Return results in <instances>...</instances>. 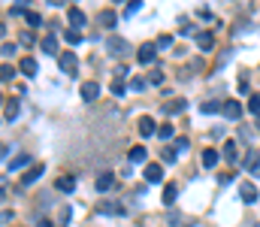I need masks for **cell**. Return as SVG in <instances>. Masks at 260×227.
<instances>
[{
  "label": "cell",
  "mask_w": 260,
  "mask_h": 227,
  "mask_svg": "<svg viewBox=\"0 0 260 227\" xmlns=\"http://www.w3.org/2000/svg\"><path fill=\"white\" fill-rule=\"evenodd\" d=\"M19 43H22L24 49H30V46L37 43V40H33V33H22V37H19Z\"/></svg>",
  "instance_id": "obj_36"
},
{
  "label": "cell",
  "mask_w": 260,
  "mask_h": 227,
  "mask_svg": "<svg viewBox=\"0 0 260 227\" xmlns=\"http://www.w3.org/2000/svg\"><path fill=\"white\" fill-rule=\"evenodd\" d=\"M64 40H67V43H70V46H79V43H82V33L70 27V30H64Z\"/></svg>",
  "instance_id": "obj_28"
},
{
  "label": "cell",
  "mask_w": 260,
  "mask_h": 227,
  "mask_svg": "<svg viewBox=\"0 0 260 227\" xmlns=\"http://www.w3.org/2000/svg\"><path fill=\"white\" fill-rule=\"evenodd\" d=\"M158 136H161V139H169V136H172V125H164V127H158Z\"/></svg>",
  "instance_id": "obj_40"
},
{
  "label": "cell",
  "mask_w": 260,
  "mask_h": 227,
  "mask_svg": "<svg viewBox=\"0 0 260 227\" xmlns=\"http://www.w3.org/2000/svg\"><path fill=\"white\" fill-rule=\"evenodd\" d=\"M67 19H70L73 30H82V27H85V22H88V19H85V12H82V9H70V12H67Z\"/></svg>",
  "instance_id": "obj_15"
},
{
  "label": "cell",
  "mask_w": 260,
  "mask_h": 227,
  "mask_svg": "<svg viewBox=\"0 0 260 227\" xmlns=\"http://www.w3.org/2000/svg\"><path fill=\"white\" fill-rule=\"evenodd\" d=\"M100 212H103V215H121V212H124V206L115 203V200H103V203H100Z\"/></svg>",
  "instance_id": "obj_14"
},
{
  "label": "cell",
  "mask_w": 260,
  "mask_h": 227,
  "mask_svg": "<svg viewBox=\"0 0 260 227\" xmlns=\"http://www.w3.org/2000/svg\"><path fill=\"white\" fill-rule=\"evenodd\" d=\"M124 91H127V85L121 82V79H115V82H112V94H115V97H124Z\"/></svg>",
  "instance_id": "obj_32"
},
{
  "label": "cell",
  "mask_w": 260,
  "mask_h": 227,
  "mask_svg": "<svg viewBox=\"0 0 260 227\" xmlns=\"http://www.w3.org/2000/svg\"><path fill=\"white\" fill-rule=\"evenodd\" d=\"M145 82H151V85H161V82H164V73H161V70H154V73H151Z\"/></svg>",
  "instance_id": "obj_39"
},
{
  "label": "cell",
  "mask_w": 260,
  "mask_h": 227,
  "mask_svg": "<svg viewBox=\"0 0 260 227\" xmlns=\"http://www.w3.org/2000/svg\"><path fill=\"white\" fill-rule=\"evenodd\" d=\"M257 158H260L257 151H248V154H245V164H242V167H245V170H251V167L257 164Z\"/></svg>",
  "instance_id": "obj_34"
},
{
  "label": "cell",
  "mask_w": 260,
  "mask_h": 227,
  "mask_svg": "<svg viewBox=\"0 0 260 227\" xmlns=\"http://www.w3.org/2000/svg\"><path fill=\"white\" fill-rule=\"evenodd\" d=\"M40 49L46 51V55H55V58L61 55V49H58V37H55V30H51V33H48V37H46V40L40 43Z\"/></svg>",
  "instance_id": "obj_9"
},
{
  "label": "cell",
  "mask_w": 260,
  "mask_h": 227,
  "mask_svg": "<svg viewBox=\"0 0 260 227\" xmlns=\"http://www.w3.org/2000/svg\"><path fill=\"white\" fill-rule=\"evenodd\" d=\"M106 51H109L112 58H127L130 43H127V40H121V37H109V40H106Z\"/></svg>",
  "instance_id": "obj_1"
},
{
  "label": "cell",
  "mask_w": 260,
  "mask_h": 227,
  "mask_svg": "<svg viewBox=\"0 0 260 227\" xmlns=\"http://www.w3.org/2000/svg\"><path fill=\"white\" fill-rule=\"evenodd\" d=\"M97 97H100V85H97V82H85V85H82V100L91 103V100H97Z\"/></svg>",
  "instance_id": "obj_11"
},
{
  "label": "cell",
  "mask_w": 260,
  "mask_h": 227,
  "mask_svg": "<svg viewBox=\"0 0 260 227\" xmlns=\"http://www.w3.org/2000/svg\"><path fill=\"white\" fill-rule=\"evenodd\" d=\"M19 112H22V103L15 100V97H9V100L3 103V118H6V121H15V118H19Z\"/></svg>",
  "instance_id": "obj_7"
},
{
  "label": "cell",
  "mask_w": 260,
  "mask_h": 227,
  "mask_svg": "<svg viewBox=\"0 0 260 227\" xmlns=\"http://www.w3.org/2000/svg\"><path fill=\"white\" fill-rule=\"evenodd\" d=\"M0 55H3V58H12V55H15V46H12V43H6L3 49H0Z\"/></svg>",
  "instance_id": "obj_42"
},
{
  "label": "cell",
  "mask_w": 260,
  "mask_h": 227,
  "mask_svg": "<svg viewBox=\"0 0 260 227\" xmlns=\"http://www.w3.org/2000/svg\"><path fill=\"white\" fill-rule=\"evenodd\" d=\"M140 133H142V136H151V133H158V125H154V118H151V115L140 118Z\"/></svg>",
  "instance_id": "obj_17"
},
{
  "label": "cell",
  "mask_w": 260,
  "mask_h": 227,
  "mask_svg": "<svg viewBox=\"0 0 260 227\" xmlns=\"http://www.w3.org/2000/svg\"><path fill=\"white\" fill-rule=\"evenodd\" d=\"M24 3H30V0H19V6H15V9H22V6H24Z\"/></svg>",
  "instance_id": "obj_48"
},
{
  "label": "cell",
  "mask_w": 260,
  "mask_h": 227,
  "mask_svg": "<svg viewBox=\"0 0 260 227\" xmlns=\"http://www.w3.org/2000/svg\"><path fill=\"white\" fill-rule=\"evenodd\" d=\"M140 0H130V3H127V9H124V19H127V15H133V12H140Z\"/></svg>",
  "instance_id": "obj_35"
},
{
  "label": "cell",
  "mask_w": 260,
  "mask_h": 227,
  "mask_svg": "<svg viewBox=\"0 0 260 227\" xmlns=\"http://www.w3.org/2000/svg\"><path fill=\"white\" fill-rule=\"evenodd\" d=\"M19 70H22V73H24L27 79H33V76H37V70H40V64H37V61H33V58H22V64H19Z\"/></svg>",
  "instance_id": "obj_13"
},
{
  "label": "cell",
  "mask_w": 260,
  "mask_h": 227,
  "mask_svg": "<svg viewBox=\"0 0 260 227\" xmlns=\"http://www.w3.org/2000/svg\"><path fill=\"white\" fill-rule=\"evenodd\" d=\"M22 19L27 22V27H40V25H43V19H40L37 12H22Z\"/></svg>",
  "instance_id": "obj_27"
},
{
  "label": "cell",
  "mask_w": 260,
  "mask_h": 227,
  "mask_svg": "<svg viewBox=\"0 0 260 227\" xmlns=\"http://www.w3.org/2000/svg\"><path fill=\"white\" fill-rule=\"evenodd\" d=\"M12 221V212H0V224H9Z\"/></svg>",
  "instance_id": "obj_43"
},
{
  "label": "cell",
  "mask_w": 260,
  "mask_h": 227,
  "mask_svg": "<svg viewBox=\"0 0 260 227\" xmlns=\"http://www.w3.org/2000/svg\"><path fill=\"white\" fill-rule=\"evenodd\" d=\"M154 46H158V49H169L172 46V37H166V33H164V37H158V43H154Z\"/></svg>",
  "instance_id": "obj_38"
},
{
  "label": "cell",
  "mask_w": 260,
  "mask_h": 227,
  "mask_svg": "<svg viewBox=\"0 0 260 227\" xmlns=\"http://www.w3.org/2000/svg\"><path fill=\"white\" fill-rule=\"evenodd\" d=\"M70 212H73V209H70V206H64V209H61V215H58V221L67 224V221H70Z\"/></svg>",
  "instance_id": "obj_41"
},
{
  "label": "cell",
  "mask_w": 260,
  "mask_h": 227,
  "mask_svg": "<svg viewBox=\"0 0 260 227\" xmlns=\"http://www.w3.org/2000/svg\"><path fill=\"white\" fill-rule=\"evenodd\" d=\"M67 0H48V6H64Z\"/></svg>",
  "instance_id": "obj_45"
},
{
  "label": "cell",
  "mask_w": 260,
  "mask_h": 227,
  "mask_svg": "<svg viewBox=\"0 0 260 227\" xmlns=\"http://www.w3.org/2000/svg\"><path fill=\"white\" fill-rule=\"evenodd\" d=\"M248 112L251 115H260V94H251L248 97Z\"/></svg>",
  "instance_id": "obj_30"
},
{
  "label": "cell",
  "mask_w": 260,
  "mask_h": 227,
  "mask_svg": "<svg viewBox=\"0 0 260 227\" xmlns=\"http://www.w3.org/2000/svg\"><path fill=\"white\" fill-rule=\"evenodd\" d=\"M221 154H224V161H227V164H236V158H239L236 139H227V143H224V149H221Z\"/></svg>",
  "instance_id": "obj_10"
},
{
  "label": "cell",
  "mask_w": 260,
  "mask_h": 227,
  "mask_svg": "<svg viewBox=\"0 0 260 227\" xmlns=\"http://www.w3.org/2000/svg\"><path fill=\"white\" fill-rule=\"evenodd\" d=\"M239 194H242V200H245V203H257V188H254L251 182H245V185H242V191H239Z\"/></svg>",
  "instance_id": "obj_20"
},
{
  "label": "cell",
  "mask_w": 260,
  "mask_h": 227,
  "mask_svg": "<svg viewBox=\"0 0 260 227\" xmlns=\"http://www.w3.org/2000/svg\"><path fill=\"white\" fill-rule=\"evenodd\" d=\"M154 51H158V46H154V43H142L140 51H136V61H140L142 67H148L154 61Z\"/></svg>",
  "instance_id": "obj_3"
},
{
  "label": "cell",
  "mask_w": 260,
  "mask_h": 227,
  "mask_svg": "<svg viewBox=\"0 0 260 227\" xmlns=\"http://www.w3.org/2000/svg\"><path fill=\"white\" fill-rule=\"evenodd\" d=\"M142 176H145V182H161V179H164V167H161V164H148V167L142 170Z\"/></svg>",
  "instance_id": "obj_12"
},
{
  "label": "cell",
  "mask_w": 260,
  "mask_h": 227,
  "mask_svg": "<svg viewBox=\"0 0 260 227\" xmlns=\"http://www.w3.org/2000/svg\"><path fill=\"white\" fill-rule=\"evenodd\" d=\"M43 173H46V164H33L30 170H24V176H22V185L27 188V185H33V182H37L40 176H43Z\"/></svg>",
  "instance_id": "obj_5"
},
{
  "label": "cell",
  "mask_w": 260,
  "mask_h": 227,
  "mask_svg": "<svg viewBox=\"0 0 260 227\" xmlns=\"http://www.w3.org/2000/svg\"><path fill=\"white\" fill-rule=\"evenodd\" d=\"M161 158H164L166 164H176V158H179V151H176V149H169V146H166V149L161 151Z\"/></svg>",
  "instance_id": "obj_31"
},
{
  "label": "cell",
  "mask_w": 260,
  "mask_h": 227,
  "mask_svg": "<svg viewBox=\"0 0 260 227\" xmlns=\"http://www.w3.org/2000/svg\"><path fill=\"white\" fill-rule=\"evenodd\" d=\"M145 158H148V151H145L142 146H133V149L127 151V161H130V164H142Z\"/></svg>",
  "instance_id": "obj_18"
},
{
  "label": "cell",
  "mask_w": 260,
  "mask_h": 227,
  "mask_svg": "<svg viewBox=\"0 0 260 227\" xmlns=\"http://www.w3.org/2000/svg\"><path fill=\"white\" fill-rule=\"evenodd\" d=\"M145 85H148V82H145L142 76H136V79H130V91H142Z\"/></svg>",
  "instance_id": "obj_33"
},
{
  "label": "cell",
  "mask_w": 260,
  "mask_h": 227,
  "mask_svg": "<svg viewBox=\"0 0 260 227\" xmlns=\"http://www.w3.org/2000/svg\"><path fill=\"white\" fill-rule=\"evenodd\" d=\"M55 188L61 191V194H73V191H76V176H58Z\"/></svg>",
  "instance_id": "obj_8"
},
{
  "label": "cell",
  "mask_w": 260,
  "mask_h": 227,
  "mask_svg": "<svg viewBox=\"0 0 260 227\" xmlns=\"http://www.w3.org/2000/svg\"><path fill=\"white\" fill-rule=\"evenodd\" d=\"M3 33H6V25H3V22H0V37H3Z\"/></svg>",
  "instance_id": "obj_47"
},
{
  "label": "cell",
  "mask_w": 260,
  "mask_h": 227,
  "mask_svg": "<svg viewBox=\"0 0 260 227\" xmlns=\"http://www.w3.org/2000/svg\"><path fill=\"white\" fill-rule=\"evenodd\" d=\"M58 64L67 76H76V70H79V58H76V51H61L58 55Z\"/></svg>",
  "instance_id": "obj_2"
},
{
  "label": "cell",
  "mask_w": 260,
  "mask_h": 227,
  "mask_svg": "<svg viewBox=\"0 0 260 227\" xmlns=\"http://www.w3.org/2000/svg\"><path fill=\"white\" fill-rule=\"evenodd\" d=\"M221 106H224V103H218V100H206L200 109H203L206 115H212V112H221Z\"/></svg>",
  "instance_id": "obj_26"
},
{
  "label": "cell",
  "mask_w": 260,
  "mask_h": 227,
  "mask_svg": "<svg viewBox=\"0 0 260 227\" xmlns=\"http://www.w3.org/2000/svg\"><path fill=\"white\" fill-rule=\"evenodd\" d=\"M0 103H3V94H0Z\"/></svg>",
  "instance_id": "obj_50"
},
{
  "label": "cell",
  "mask_w": 260,
  "mask_h": 227,
  "mask_svg": "<svg viewBox=\"0 0 260 227\" xmlns=\"http://www.w3.org/2000/svg\"><path fill=\"white\" fill-rule=\"evenodd\" d=\"M100 25L106 27V30H112V27L118 25V15H115L112 9H103V12H100Z\"/></svg>",
  "instance_id": "obj_19"
},
{
  "label": "cell",
  "mask_w": 260,
  "mask_h": 227,
  "mask_svg": "<svg viewBox=\"0 0 260 227\" xmlns=\"http://www.w3.org/2000/svg\"><path fill=\"white\" fill-rule=\"evenodd\" d=\"M197 46H200L203 51H209V49L215 46V33H209V30H200V33H197Z\"/></svg>",
  "instance_id": "obj_16"
},
{
  "label": "cell",
  "mask_w": 260,
  "mask_h": 227,
  "mask_svg": "<svg viewBox=\"0 0 260 227\" xmlns=\"http://www.w3.org/2000/svg\"><path fill=\"white\" fill-rule=\"evenodd\" d=\"M251 176H257V179H260V158H257V164L251 167Z\"/></svg>",
  "instance_id": "obj_44"
},
{
  "label": "cell",
  "mask_w": 260,
  "mask_h": 227,
  "mask_svg": "<svg viewBox=\"0 0 260 227\" xmlns=\"http://www.w3.org/2000/svg\"><path fill=\"white\" fill-rule=\"evenodd\" d=\"M203 167H209V170L218 167V151H215V149H206V151H203Z\"/></svg>",
  "instance_id": "obj_23"
},
{
  "label": "cell",
  "mask_w": 260,
  "mask_h": 227,
  "mask_svg": "<svg viewBox=\"0 0 260 227\" xmlns=\"http://www.w3.org/2000/svg\"><path fill=\"white\" fill-rule=\"evenodd\" d=\"M221 112H224V118L239 121V118H242V103H239V100H227V103L221 106Z\"/></svg>",
  "instance_id": "obj_4"
},
{
  "label": "cell",
  "mask_w": 260,
  "mask_h": 227,
  "mask_svg": "<svg viewBox=\"0 0 260 227\" xmlns=\"http://www.w3.org/2000/svg\"><path fill=\"white\" fill-rule=\"evenodd\" d=\"M176 200H179V188H176V185H166V188H164V203L172 206Z\"/></svg>",
  "instance_id": "obj_24"
},
{
  "label": "cell",
  "mask_w": 260,
  "mask_h": 227,
  "mask_svg": "<svg viewBox=\"0 0 260 227\" xmlns=\"http://www.w3.org/2000/svg\"><path fill=\"white\" fill-rule=\"evenodd\" d=\"M127 73H130V67H127V64L115 67V79H127Z\"/></svg>",
  "instance_id": "obj_37"
},
{
  "label": "cell",
  "mask_w": 260,
  "mask_h": 227,
  "mask_svg": "<svg viewBox=\"0 0 260 227\" xmlns=\"http://www.w3.org/2000/svg\"><path fill=\"white\" fill-rule=\"evenodd\" d=\"M185 106H188L185 100H172V103H166V106H164V112H166V115H172V112H185Z\"/></svg>",
  "instance_id": "obj_25"
},
{
  "label": "cell",
  "mask_w": 260,
  "mask_h": 227,
  "mask_svg": "<svg viewBox=\"0 0 260 227\" xmlns=\"http://www.w3.org/2000/svg\"><path fill=\"white\" fill-rule=\"evenodd\" d=\"M94 185H97V191H100V194H109V191L115 188V176H112V173H100Z\"/></svg>",
  "instance_id": "obj_6"
},
{
  "label": "cell",
  "mask_w": 260,
  "mask_h": 227,
  "mask_svg": "<svg viewBox=\"0 0 260 227\" xmlns=\"http://www.w3.org/2000/svg\"><path fill=\"white\" fill-rule=\"evenodd\" d=\"M194 218L190 215H169V227H190Z\"/></svg>",
  "instance_id": "obj_22"
},
{
  "label": "cell",
  "mask_w": 260,
  "mask_h": 227,
  "mask_svg": "<svg viewBox=\"0 0 260 227\" xmlns=\"http://www.w3.org/2000/svg\"><path fill=\"white\" fill-rule=\"evenodd\" d=\"M12 76H15V67H9V64L0 67V82H12Z\"/></svg>",
  "instance_id": "obj_29"
},
{
  "label": "cell",
  "mask_w": 260,
  "mask_h": 227,
  "mask_svg": "<svg viewBox=\"0 0 260 227\" xmlns=\"http://www.w3.org/2000/svg\"><path fill=\"white\" fill-rule=\"evenodd\" d=\"M27 164H30V154H15V158H12L6 167H9V170H24Z\"/></svg>",
  "instance_id": "obj_21"
},
{
  "label": "cell",
  "mask_w": 260,
  "mask_h": 227,
  "mask_svg": "<svg viewBox=\"0 0 260 227\" xmlns=\"http://www.w3.org/2000/svg\"><path fill=\"white\" fill-rule=\"evenodd\" d=\"M112 3H124V0H112Z\"/></svg>",
  "instance_id": "obj_49"
},
{
  "label": "cell",
  "mask_w": 260,
  "mask_h": 227,
  "mask_svg": "<svg viewBox=\"0 0 260 227\" xmlns=\"http://www.w3.org/2000/svg\"><path fill=\"white\" fill-rule=\"evenodd\" d=\"M3 154H6V146H3V143H0V161H3Z\"/></svg>",
  "instance_id": "obj_46"
}]
</instances>
